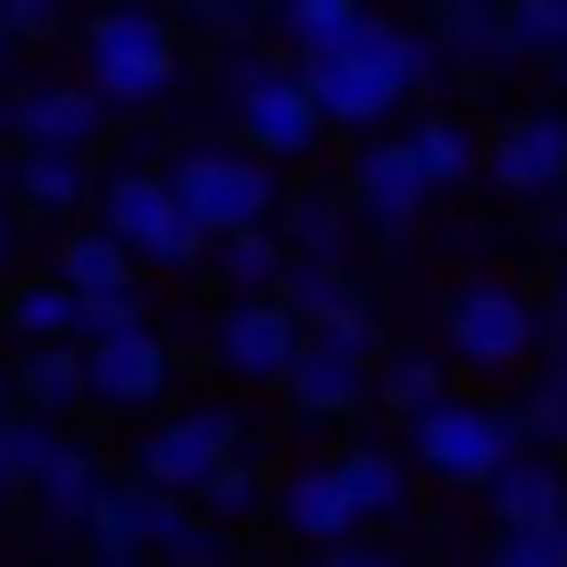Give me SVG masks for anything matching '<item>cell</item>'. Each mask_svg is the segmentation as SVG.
<instances>
[{
	"instance_id": "1",
	"label": "cell",
	"mask_w": 567,
	"mask_h": 567,
	"mask_svg": "<svg viewBox=\"0 0 567 567\" xmlns=\"http://www.w3.org/2000/svg\"><path fill=\"white\" fill-rule=\"evenodd\" d=\"M425 75H434V42L409 34V25H392V18H375V9L351 25V34H334L326 51L301 59V84H309V101H318V117L326 125H359V134H375Z\"/></svg>"
},
{
	"instance_id": "2",
	"label": "cell",
	"mask_w": 567,
	"mask_h": 567,
	"mask_svg": "<svg viewBox=\"0 0 567 567\" xmlns=\"http://www.w3.org/2000/svg\"><path fill=\"white\" fill-rule=\"evenodd\" d=\"M84 84H92V101L117 109V117L159 109L167 84H176V25H167L159 9H134V0L92 9V25H84Z\"/></svg>"
},
{
	"instance_id": "3",
	"label": "cell",
	"mask_w": 567,
	"mask_h": 567,
	"mask_svg": "<svg viewBox=\"0 0 567 567\" xmlns=\"http://www.w3.org/2000/svg\"><path fill=\"white\" fill-rule=\"evenodd\" d=\"M167 184H176L184 217H193L209 243L250 234V226H267V217L284 209V176L259 151H243V142H193V151H176V159H167Z\"/></svg>"
},
{
	"instance_id": "4",
	"label": "cell",
	"mask_w": 567,
	"mask_h": 567,
	"mask_svg": "<svg viewBox=\"0 0 567 567\" xmlns=\"http://www.w3.org/2000/svg\"><path fill=\"white\" fill-rule=\"evenodd\" d=\"M226 109H234L243 151H259L267 167H276V159H309L318 134H326L318 101H309V84H301V68L259 59V51H234L226 59Z\"/></svg>"
},
{
	"instance_id": "5",
	"label": "cell",
	"mask_w": 567,
	"mask_h": 567,
	"mask_svg": "<svg viewBox=\"0 0 567 567\" xmlns=\"http://www.w3.org/2000/svg\"><path fill=\"white\" fill-rule=\"evenodd\" d=\"M101 234H117V243L134 250V259H151V267H193L200 250H209V234L184 217L167 167H117V176L101 184Z\"/></svg>"
},
{
	"instance_id": "6",
	"label": "cell",
	"mask_w": 567,
	"mask_h": 567,
	"mask_svg": "<svg viewBox=\"0 0 567 567\" xmlns=\"http://www.w3.org/2000/svg\"><path fill=\"white\" fill-rule=\"evenodd\" d=\"M409 434H417V460L443 484H493L517 460V425L484 401H451V392L425 417H409Z\"/></svg>"
},
{
	"instance_id": "7",
	"label": "cell",
	"mask_w": 567,
	"mask_h": 567,
	"mask_svg": "<svg viewBox=\"0 0 567 567\" xmlns=\"http://www.w3.org/2000/svg\"><path fill=\"white\" fill-rule=\"evenodd\" d=\"M443 334H451V351H460L467 368H517V359L543 342V326H534V309H526L517 284L476 276V284H460L443 301Z\"/></svg>"
},
{
	"instance_id": "8",
	"label": "cell",
	"mask_w": 567,
	"mask_h": 567,
	"mask_svg": "<svg viewBox=\"0 0 567 567\" xmlns=\"http://www.w3.org/2000/svg\"><path fill=\"white\" fill-rule=\"evenodd\" d=\"M217 368L226 375H250V384H284L292 375V359H301L309 326L292 318V309L276 301V292H243V301L217 318Z\"/></svg>"
},
{
	"instance_id": "9",
	"label": "cell",
	"mask_w": 567,
	"mask_h": 567,
	"mask_svg": "<svg viewBox=\"0 0 567 567\" xmlns=\"http://www.w3.org/2000/svg\"><path fill=\"white\" fill-rule=\"evenodd\" d=\"M234 434H243V425H234V409H184V417H167L159 434H151V443H142V484H159V493H200V484L217 476V467L234 460Z\"/></svg>"
},
{
	"instance_id": "10",
	"label": "cell",
	"mask_w": 567,
	"mask_h": 567,
	"mask_svg": "<svg viewBox=\"0 0 567 567\" xmlns=\"http://www.w3.org/2000/svg\"><path fill=\"white\" fill-rule=\"evenodd\" d=\"M484 176L509 200H550L567 184V109H526V117H509L493 134V151H484Z\"/></svg>"
},
{
	"instance_id": "11",
	"label": "cell",
	"mask_w": 567,
	"mask_h": 567,
	"mask_svg": "<svg viewBox=\"0 0 567 567\" xmlns=\"http://www.w3.org/2000/svg\"><path fill=\"white\" fill-rule=\"evenodd\" d=\"M425 200H434V184H425L417 151H409V134H375L359 142V159H351V209L368 217V226L401 234L425 217Z\"/></svg>"
},
{
	"instance_id": "12",
	"label": "cell",
	"mask_w": 567,
	"mask_h": 567,
	"mask_svg": "<svg viewBox=\"0 0 567 567\" xmlns=\"http://www.w3.org/2000/svg\"><path fill=\"white\" fill-rule=\"evenodd\" d=\"M167 375L176 368H167V342L151 326L84 342V401H101V409H151L167 392Z\"/></svg>"
},
{
	"instance_id": "13",
	"label": "cell",
	"mask_w": 567,
	"mask_h": 567,
	"mask_svg": "<svg viewBox=\"0 0 567 567\" xmlns=\"http://www.w3.org/2000/svg\"><path fill=\"white\" fill-rule=\"evenodd\" d=\"M109 125V109L92 101V84H59V75H34L9 101V134L18 151H92Z\"/></svg>"
},
{
	"instance_id": "14",
	"label": "cell",
	"mask_w": 567,
	"mask_h": 567,
	"mask_svg": "<svg viewBox=\"0 0 567 567\" xmlns=\"http://www.w3.org/2000/svg\"><path fill=\"white\" fill-rule=\"evenodd\" d=\"M176 517H184L176 493H159V484H142V476H125V484H101V501H92L84 534H92V550H101V559H151V550L167 543V526H176Z\"/></svg>"
},
{
	"instance_id": "15",
	"label": "cell",
	"mask_w": 567,
	"mask_h": 567,
	"mask_svg": "<svg viewBox=\"0 0 567 567\" xmlns=\"http://www.w3.org/2000/svg\"><path fill=\"white\" fill-rule=\"evenodd\" d=\"M101 460H92L84 443H59L51 451V467L34 476V501H42V526L51 534H84V517H92V501H101Z\"/></svg>"
},
{
	"instance_id": "16",
	"label": "cell",
	"mask_w": 567,
	"mask_h": 567,
	"mask_svg": "<svg viewBox=\"0 0 567 567\" xmlns=\"http://www.w3.org/2000/svg\"><path fill=\"white\" fill-rule=\"evenodd\" d=\"M9 193L34 217H68V209H84L92 167H84V151H18L9 159Z\"/></svg>"
},
{
	"instance_id": "17",
	"label": "cell",
	"mask_w": 567,
	"mask_h": 567,
	"mask_svg": "<svg viewBox=\"0 0 567 567\" xmlns=\"http://www.w3.org/2000/svg\"><path fill=\"white\" fill-rule=\"evenodd\" d=\"M284 392H292V409H309V417H351V409L368 401V368H359V359L318 351V342H301V359H292Z\"/></svg>"
},
{
	"instance_id": "18",
	"label": "cell",
	"mask_w": 567,
	"mask_h": 567,
	"mask_svg": "<svg viewBox=\"0 0 567 567\" xmlns=\"http://www.w3.org/2000/svg\"><path fill=\"white\" fill-rule=\"evenodd\" d=\"M59 284H68L75 301H109V292H134V250L117 243V234H68L59 243V267H51Z\"/></svg>"
},
{
	"instance_id": "19",
	"label": "cell",
	"mask_w": 567,
	"mask_h": 567,
	"mask_svg": "<svg viewBox=\"0 0 567 567\" xmlns=\"http://www.w3.org/2000/svg\"><path fill=\"white\" fill-rule=\"evenodd\" d=\"M284 526L301 534V543H342V534L359 526V509H351L334 467H301V476L284 484Z\"/></svg>"
},
{
	"instance_id": "20",
	"label": "cell",
	"mask_w": 567,
	"mask_h": 567,
	"mask_svg": "<svg viewBox=\"0 0 567 567\" xmlns=\"http://www.w3.org/2000/svg\"><path fill=\"white\" fill-rule=\"evenodd\" d=\"M434 25H443V51L467 68H509L517 42L501 25V0H434Z\"/></svg>"
},
{
	"instance_id": "21",
	"label": "cell",
	"mask_w": 567,
	"mask_h": 567,
	"mask_svg": "<svg viewBox=\"0 0 567 567\" xmlns=\"http://www.w3.org/2000/svg\"><path fill=\"white\" fill-rule=\"evenodd\" d=\"M484 493H493L501 526H543V517H567V476L550 460H509Z\"/></svg>"
},
{
	"instance_id": "22",
	"label": "cell",
	"mask_w": 567,
	"mask_h": 567,
	"mask_svg": "<svg viewBox=\"0 0 567 567\" xmlns=\"http://www.w3.org/2000/svg\"><path fill=\"white\" fill-rule=\"evenodd\" d=\"M18 392L34 401V417H68L84 401V342H34L18 359Z\"/></svg>"
},
{
	"instance_id": "23",
	"label": "cell",
	"mask_w": 567,
	"mask_h": 567,
	"mask_svg": "<svg viewBox=\"0 0 567 567\" xmlns=\"http://www.w3.org/2000/svg\"><path fill=\"white\" fill-rule=\"evenodd\" d=\"M284 243H292V259H342V226H351V200L342 193H318V184H301V193H284Z\"/></svg>"
},
{
	"instance_id": "24",
	"label": "cell",
	"mask_w": 567,
	"mask_h": 567,
	"mask_svg": "<svg viewBox=\"0 0 567 567\" xmlns=\"http://www.w3.org/2000/svg\"><path fill=\"white\" fill-rule=\"evenodd\" d=\"M276 301L292 309L301 326H318V318L359 309V284H351V267H342V259H292V267H284V284H276Z\"/></svg>"
},
{
	"instance_id": "25",
	"label": "cell",
	"mask_w": 567,
	"mask_h": 567,
	"mask_svg": "<svg viewBox=\"0 0 567 567\" xmlns=\"http://www.w3.org/2000/svg\"><path fill=\"white\" fill-rule=\"evenodd\" d=\"M409 151H417V167H425V184L443 193V184H467L484 167V151H476V134H467L460 117H417L409 125Z\"/></svg>"
},
{
	"instance_id": "26",
	"label": "cell",
	"mask_w": 567,
	"mask_h": 567,
	"mask_svg": "<svg viewBox=\"0 0 567 567\" xmlns=\"http://www.w3.org/2000/svg\"><path fill=\"white\" fill-rule=\"evenodd\" d=\"M68 434H51V417H0V501L34 493V476L51 467V451Z\"/></svg>"
},
{
	"instance_id": "27",
	"label": "cell",
	"mask_w": 567,
	"mask_h": 567,
	"mask_svg": "<svg viewBox=\"0 0 567 567\" xmlns=\"http://www.w3.org/2000/svg\"><path fill=\"white\" fill-rule=\"evenodd\" d=\"M75 318H84V301H75L59 276L18 284V301H9V326H18L25 342H75Z\"/></svg>"
},
{
	"instance_id": "28",
	"label": "cell",
	"mask_w": 567,
	"mask_h": 567,
	"mask_svg": "<svg viewBox=\"0 0 567 567\" xmlns=\"http://www.w3.org/2000/svg\"><path fill=\"white\" fill-rule=\"evenodd\" d=\"M334 476H342V493H351L359 517H392V509L409 501V476H401V460H392V451H342Z\"/></svg>"
},
{
	"instance_id": "29",
	"label": "cell",
	"mask_w": 567,
	"mask_h": 567,
	"mask_svg": "<svg viewBox=\"0 0 567 567\" xmlns=\"http://www.w3.org/2000/svg\"><path fill=\"white\" fill-rule=\"evenodd\" d=\"M217 267H226L234 292H276L284 267H292V250H284V234L250 226V234H226V243H217Z\"/></svg>"
},
{
	"instance_id": "30",
	"label": "cell",
	"mask_w": 567,
	"mask_h": 567,
	"mask_svg": "<svg viewBox=\"0 0 567 567\" xmlns=\"http://www.w3.org/2000/svg\"><path fill=\"white\" fill-rule=\"evenodd\" d=\"M368 18V0H276V25H284V42L292 51H326L334 34H351V25Z\"/></svg>"
},
{
	"instance_id": "31",
	"label": "cell",
	"mask_w": 567,
	"mask_h": 567,
	"mask_svg": "<svg viewBox=\"0 0 567 567\" xmlns=\"http://www.w3.org/2000/svg\"><path fill=\"white\" fill-rule=\"evenodd\" d=\"M501 25H509L517 59L526 51H559L567 59V0H501Z\"/></svg>"
},
{
	"instance_id": "32",
	"label": "cell",
	"mask_w": 567,
	"mask_h": 567,
	"mask_svg": "<svg viewBox=\"0 0 567 567\" xmlns=\"http://www.w3.org/2000/svg\"><path fill=\"white\" fill-rule=\"evenodd\" d=\"M493 567H567V517H543V526H501Z\"/></svg>"
},
{
	"instance_id": "33",
	"label": "cell",
	"mask_w": 567,
	"mask_h": 567,
	"mask_svg": "<svg viewBox=\"0 0 567 567\" xmlns=\"http://www.w3.org/2000/svg\"><path fill=\"white\" fill-rule=\"evenodd\" d=\"M434 401H443V368H434L425 351H401V359L384 368V409H401V417H425Z\"/></svg>"
},
{
	"instance_id": "34",
	"label": "cell",
	"mask_w": 567,
	"mask_h": 567,
	"mask_svg": "<svg viewBox=\"0 0 567 567\" xmlns=\"http://www.w3.org/2000/svg\"><path fill=\"white\" fill-rule=\"evenodd\" d=\"M509 425H517V443H567V375H543Z\"/></svg>"
},
{
	"instance_id": "35",
	"label": "cell",
	"mask_w": 567,
	"mask_h": 567,
	"mask_svg": "<svg viewBox=\"0 0 567 567\" xmlns=\"http://www.w3.org/2000/svg\"><path fill=\"white\" fill-rule=\"evenodd\" d=\"M309 342H318V351H334V359H359V368H368V359L384 351V334H375L368 301H359V309H342V318H318V326H309Z\"/></svg>"
},
{
	"instance_id": "36",
	"label": "cell",
	"mask_w": 567,
	"mask_h": 567,
	"mask_svg": "<svg viewBox=\"0 0 567 567\" xmlns=\"http://www.w3.org/2000/svg\"><path fill=\"white\" fill-rule=\"evenodd\" d=\"M200 509H209V517H250V509H259V467L234 451V460L200 484Z\"/></svg>"
},
{
	"instance_id": "37",
	"label": "cell",
	"mask_w": 567,
	"mask_h": 567,
	"mask_svg": "<svg viewBox=\"0 0 567 567\" xmlns=\"http://www.w3.org/2000/svg\"><path fill=\"white\" fill-rule=\"evenodd\" d=\"M159 559H176V567H226V534H217V526H200V517L184 509L176 526H167Z\"/></svg>"
},
{
	"instance_id": "38",
	"label": "cell",
	"mask_w": 567,
	"mask_h": 567,
	"mask_svg": "<svg viewBox=\"0 0 567 567\" xmlns=\"http://www.w3.org/2000/svg\"><path fill=\"white\" fill-rule=\"evenodd\" d=\"M59 18H68V0H0V25H9V42H51Z\"/></svg>"
},
{
	"instance_id": "39",
	"label": "cell",
	"mask_w": 567,
	"mask_h": 567,
	"mask_svg": "<svg viewBox=\"0 0 567 567\" xmlns=\"http://www.w3.org/2000/svg\"><path fill=\"white\" fill-rule=\"evenodd\" d=\"M125 326H142V292H109V301H84V318H75V342L125 334Z\"/></svg>"
},
{
	"instance_id": "40",
	"label": "cell",
	"mask_w": 567,
	"mask_h": 567,
	"mask_svg": "<svg viewBox=\"0 0 567 567\" xmlns=\"http://www.w3.org/2000/svg\"><path fill=\"white\" fill-rule=\"evenodd\" d=\"M326 567H401V559H384V550H334Z\"/></svg>"
},
{
	"instance_id": "41",
	"label": "cell",
	"mask_w": 567,
	"mask_h": 567,
	"mask_svg": "<svg viewBox=\"0 0 567 567\" xmlns=\"http://www.w3.org/2000/svg\"><path fill=\"white\" fill-rule=\"evenodd\" d=\"M9 250H18V217H9V200H0V267H9Z\"/></svg>"
},
{
	"instance_id": "42",
	"label": "cell",
	"mask_w": 567,
	"mask_h": 567,
	"mask_svg": "<svg viewBox=\"0 0 567 567\" xmlns=\"http://www.w3.org/2000/svg\"><path fill=\"white\" fill-rule=\"evenodd\" d=\"M9 59H18V42H9V25H0V84H9Z\"/></svg>"
},
{
	"instance_id": "43",
	"label": "cell",
	"mask_w": 567,
	"mask_h": 567,
	"mask_svg": "<svg viewBox=\"0 0 567 567\" xmlns=\"http://www.w3.org/2000/svg\"><path fill=\"white\" fill-rule=\"evenodd\" d=\"M9 401H18V384H9V375H0V417H18V409H9Z\"/></svg>"
},
{
	"instance_id": "44",
	"label": "cell",
	"mask_w": 567,
	"mask_h": 567,
	"mask_svg": "<svg viewBox=\"0 0 567 567\" xmlns=\"http://www.w3.org/2000/svg\"><path fill=\"white\" fill-rule=\"evenodd\" d=\"M550 234H559V243H567V200H559V209H550Z\"/></svg>"
},
{
	"instance_id": "45",
	"label": "cell",
	"mask_w": 567,
	"mask_h": 567,
	"mask_svg": "<svg viewBox=\"0 0 567 567\" xmlns=\"http://www.w3.org/2000/svg\"><path fill=\"white\" fill-rule=\"evenodd\" d=\"M226 9H243V18H250V9H276V0H226Z\"/></svg>"
},
{
	"instance_id": "46",
	"label": "cell",
	"mask_w": 567,
	"mask_h": 567,
	"mask_svg": "<svg viewBox=\"0 0 567 567\" xmlns=\"http://www.w3.org/2000/svg\"><path fill=\"white\" fill-rule=\"evenodd\" d=\"M550 318H567V276H559V309H550Z\"/></svg>"
},
{
	"instance_id": "47",
	"label": "cell",
	"mask_w": 567,
	"mask_h": 567,
	"mask_svg": "<svg viewBox=\"0 0 567 567\" xmlns=\"http://www.w3.org/2000/svg\"><path fill=\"white\" fill-rule=\"evenodd\" d=\"M92 567H142V559H92Z\"/></svg>"
},
{
	"instance_id": "48",
	"label": "cell",
	"mask_w": 567,
	"mask_h": 567,
	"mask_svg": "<svg viewBox=\"0 0 567 567\" xmlns=\"http://www.w3.org/2000/svg\"><path fill=\"white\" fill-rule=\"evenodd\" d=\"M0 193H9V159H0Z\"/></svg>"
},
{
	"instance_id": "49",
	"label": "cell",
	"mask_w": 567,
	"mask_h": 567,
	"mask_svg": "<svg viewBox=\"0 0 567 567\" xmlns=\"http://www.w3.org/2000/svg\"><path fill=\"white\" fill-rule=\"evenodd\" d=\"M84 9H117V0H84Z\"/></svg>"
},
{
	"instance_id": "50",
	"label": "cell",
	"mask_w": 567,
	"mask_h": 567,
	"mask_svg": "<svg viewBox=\"0 0 567 567\" xmlns=\"http://www.w3.org/2000/svg\"><path fill=\"white\" fill-rule=\"evenodd\" d=\"M559 92H567V59H559Z\"/></svg>"
},
{
	"instance_id": "51",
	"label": "cell",
	"mask_w": 567,
	"mask_h": 567,
	"mask_svg": "<svg viewBox=\"0 0 567 567\" xmlns=\"http://www.w3.org/2000/svg\"><path fill=\"white\" fill-rule=\"evenodd\" d=\"M0 125H9V101H0Z\"/></svg>"
}]
</instances>
